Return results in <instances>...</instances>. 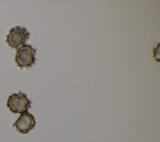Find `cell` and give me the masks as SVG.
I'll use <instances>...</instances> for the list:
<instances>
[{
    "mask_svg": "<svg viewBox=\"0 0 160 142\" xmlns=\"http://www.w3.org/2000/svg\"><path fill=\"white\" fill-rule=\"evenodd\" d=\"M32 102L27 98V95L21 91L9 96L6 103L7 107L13 113H24L31 108Z\"/></svg>",
    "mask_w": 160,
    "mask_h": 142,
    "instance_id": "1",
    "label": "cell"
},
{
    "mask_svg": "<svg viewBox=\"0 0 160 142\" xmlns=\"http://www.w3.org/2000/svg\"><path fill=\"white\" fill-rule=\"evenodd\" d=\"M35 124L36 121L34 116L28 112H26L21 114L16 121L13 123L12 127H15L21 133L26 134L32 129Z\"/></svg>",
    "mask_w": 160,
    "mask_h": 142,
    "instance_id": "4",
    "label": "cell"
},
{
    "mask_svg": "<svg viewBox=\"0 0 160 142\" xmlns=\"http://www.w3.org/2000/svg\"><path fill=\"white\" fill-rule=\"evenodd\" d=\"M154 51H155V49H154ZM155 52H156V51H155ZM153 53H154V52H153ZM156 54H157L159 56V53H156ZM153 54H155V53H154Z\"/></svg>",
    "mask_w": 160,
    "mask_h": 142,
    "instance_id": "5",
    "label": "cell"
},
{
    "mask_svg": "<svg viewBox=\"0 0 160 142\" xmlns=\"http://www.w3.org/2000/svg\"><path fill=\"white\" fill-rule=\"evenodd\" d=\"M36 49L30 44H24L16 51L14 61L18 66L21 68H31L36 62Z\"/></svg>",
    "mask_w": 160,
    "mask_h": 142,
    "instance_id": "2",
    "label": "cell"
},
{
    "mask_svg": "<svg viewBox=\"0 0 160 142\" xmlns=\"http://www.w3.org/2000/svg\"><path fill=\"white\" fill-rule=\"evenodd\" d=\"M29 35L30 33L25 28L16 26L9 30L6 41L9 47L18 49L25 44Z\"/></svg>",
    "mask_w": 160,
    "mask_h": 142,
    "instance_id": "3",
    "label": "cell"
}]
</instances>
